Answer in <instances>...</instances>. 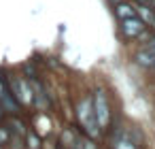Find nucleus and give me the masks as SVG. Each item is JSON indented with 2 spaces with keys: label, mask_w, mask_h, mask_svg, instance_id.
I'll return each instance as SVG.
<instances>
[{
  "label": "nucleus",
  "mask_w": 155,
  "mask_h": 149,
  "mask_svg": "<svg viewBox=\"0 0 155 149\" xmlns=\"http://www.w3.org/2000/svg\"><path fill=\"white\" fill-rule=\"evenodd\" d=\"M113 15H115V19H117V22L127 19V17H134V15H136V7H134V2L121 0V2H117V5L113 7Z\"/></svg>",
  "instance_id": "nucleus-7"
},
{
  "label": "nucleus",
  "mask_w": 155,
  "mask_h": 149,
  "mask_svg": "<svg viewBox=\"0 0 155 149\" xmlns=\"http://www.w3.org/2000/svg\"><path fill=\"white\" fill-rule=\"evenodd\" d=\"M106 2H108V5H110V7H115V5H117V2H121V0H106Z\"/></svg>",
  "instance_id": "nucleus-13"
},
{
  "label": "nucleus",
  "mask_w": 155,
  "mask_h": 149,
  "mask_svg": "<svg viewBox=\"0 0 155 149\" xmlns=\"http://www.w3.org/2000/svg\"><path fill=\"white\" fill-rule=\"evenodd\" d=\"M7 117H9V115H7V111H5V107H2V104H0V124H2V121H7Z\"/></svg>",
  "instance_id": "nucleus-12"
},
{
  "label": "nucleus",
  "mask_w": 155,
  "mask_h": 149,
  "mask_svg": "<svg viewBox=\"0 0 155 149\" xmlns=\"http://www.w3.org/2000/svg\"><path fill=\"white\" fill-rule=\"evenodd\" d=\"M11 136H13V132H11V128L7 126V121H2V124H0V149H2V147H7V145H9V141H11Z\"/></svg>",
  "instance_id": "nucleus-10"
},
{
  "label": "nucleus",
  "mask_w": 155,
  "mask_h": 149,
  "mask_svg": "<svg viewBox=\"0 0 155 149\" xmlns=\"http://www.w3.org/2000/svg\"><path fill=\"white\" fill-rule=\"evenodd\" d=\"M7 81H9L11 94L21 104V109H34V92L30 81L19 70H7Z\"/></svg>",
  "instance_id": "nucleus-2"
},
{
  "label": "nucleus",
  "mask_w": 155,
  "mask_h": 149,
  "mask_svg": "<svg viewBox=\"0 0 155 149\" xmlns=\"http://www.w3.org/2000/svg\"><path fill=\"white\" fill-rule=\"evenodd\" d=\"M144 28H147V24H144L138 15L127 17V19H121V22H119V39H121V41H125V43L136 41V39H138V34H140Z\"/></svg>",
  "instance_id": "nucleus-5"
},
{
  "label": "nucleus",
  "mask_w": 155,
  "mask_h": 149,
  "mask_svg": "<svg viewBox=\"0 0 155 149\" xmlns=\"http://www.w3.org/2000/svg\"><path fill=\"white\" fill-rule=\"evenodd\" d=\"M74 121L77 126L83 130L85 136L89 138H102V128L98 126L96 119V111H94V102H91V92H83L77 102H74Z\"/></svg>",
  "instance_id": "nucleus-1"
},
{
  "label": "nucleus",
  "mask_w": 155,
  "mask_h": 149,
  "mask_svg": "<svg viewBox=\"0 0 155 149\" xmlns=\"http://www.w3.org/2000/svg\"><path fill=\"white\" fill-rule=\"evenodd\" d=\"M147 45L151 47V51H153V60H155V30H153V36H151V41H149ZM153 73H155V62H153Z\"/></svg>",
  "instance_id": "nucleus-11"
},
{
  "label": "nucleus",
  "mask_w": 155,
  "mask_h": 149,
  "mask_svg": "<svg viewBox=\"0 0 155 149\" xmlns=\"http://www.w3.org/2000/svg\"><path fill=\"white\" fill-rule=\"evenodd\" d=\"M108 149H140V147L125 134V126H123V132L119 136H115V138L108 141Z\"/></svg>",
  "instance_id": "nucleus-8"
},
{
  "label": "nucleus",
  "mask_w": 155,
  "mask_h": 149,
  "mask_svg": "<svg viewBox=\"0 0 155 149\" xmlns=\"http://www.w3.org/2000/svg\"><path fill=\"white\" fill-rule=\"evenodd\" d=\"M149 2H151V7H153V9H155V0H149Z\"/></svg>",
  "instance_id": "nucleus-14"
},
{
  "label": "nucleus",
  "mask_w": 155,
  "mask_h": 149,
  "mask_svg": "<svg viewBox=\"0 0 155 149\" xmlns=\"http://www.w3.org/2000/svg\"><path fill=\"white\" fill-rule=\"evenodd\" d=\"M24 147L26 149H43V136L34 128L26 130V134H24Z\"/></svg>",
  "instance_id": "nucleus-9"
},
{
  "label": "nucleus",
  "mask_w": 155,
  "mask_h": 149,
  "mask_svg": "<svg viewBox=\"0 0 155 149\" xmlns=\"http://www.w3.org/2000/svg\"><path fill=\"white\" fill-rule=\"evenodd\" d=\"M91 102H94V111H96V119H98V126L102 128V134L104 130L110 126L113 121V102H110V94L104 85H96L91 90Z\"/></svg>",
  "instance_id": "nucleus-3"
},
{
  "label": "nucleus",
  "mask_w": 155,
  "mask_h": 149,
  "mask_svg": "<svg viewBox=\"0 0 155 149\" xmlns=\"http://www.w3.org/2000/svg\"><path fill=\"white\" fill-rule=\"evenodd\" d=\"M0 104L5 107L7 115H19L24 111L21 104L15 100V96L11 94V87H9V81H7V68L5 70L0 68Z\"/></svg>",
  "instance_id": "nucleus-4"
},
{
  "label": "nucleus",
  "mask_w": 155,
  "mask_h": 149,
  "mask_svg": "<svg viewBox=\"0 0 155 149\" xmlns=\"http://www.w3.org/2000/svg\"><path fill=\"white\" fill-rule=\"evenodd\" d=\"M132 60L134 64L140 68V70H153V51L149 45H136L134 53H132Z\"/></svg>",
  "instance_id": "nucleus-6"
}]
</instances>
